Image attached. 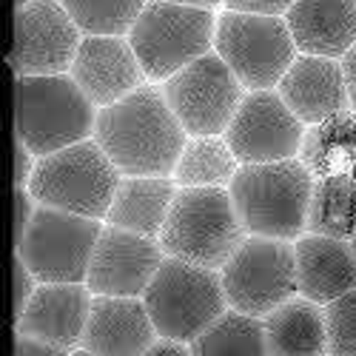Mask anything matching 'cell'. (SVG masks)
<instances>
[{
    "instance_id": "f35d334b",
    "label": "cell",
    "mask_w": 356,
    "mask_h": 356,
    "mask_svg": "<svg viewBox=\"0 0 356 356\" xmlns=\"http://www.w3.org/2000/svg\"><path fill=\"white\" fill-rule=\"evenodd\" d=\"M350 251H353V257H356V234L350 236Z\"/></svg>"
},
{
    "instance_id": "ffe728a7",
    "label": "cell",
    "mask_w": 356,
    "mask_h": 356,
    "mask_svg": "<svg viewBox=\"0 0 356 356\" xmlns=\"http://www.w3.org/2000/svg\"><path fill=\"white\" fill-rule=\"evenodd\" d=\"M285 23L302 54L339 60L356 43V0H293Z\"/></svg>"
},
{
    "instance_id": "d4e9b609",
    "label": "cell",
    "mask_w": 356,
    "mask_h": 356,
    "mask_svg": "<svg viewBox=\"0 0 356 356\" xmlns=\"http://www.w3.org/2000/svg\"><path fill=\"white\" fill-rule=\"evenodd\" d=\"M305 234H322L350 243V236L356 234V180L350 174L319 177L314 183Z\"/></svg>"
},
{
    "instance_id": "e575fe53",
    "label": "cell",
    "mask_w": 356,
    "mask_h": 356,
    "mask_svg": "<svg viewBox=\"0 0 356 356\" xmlns=\"http://www.w3.org/2000/svg\"><path fill=\"white\" fill-rule=\"evenodd\" d=\"M342 72H345V83H348V100H350V111H356V43L348 49L345 57H339Z\"/></svg>"
},
{
    "instance_id": "484cf974",
    "label": "cell",
    "mask_w": 356,
    "mask_h": 356,
    "mask_svg": "<svg viewBox=\"0 0 356 356\" xmlns=\"http://www.w3.org/2000/svg\"><path fill=\"white\" fill-rule=\"evenodd\" d=\"M191 350L194 356H271L262 319L234 308H228L209 331L197 337Z\"/></svg>"
},
{
    "instance_id": "8d00e7d4",
    "label": "cell",
    "mask_w": 356,
    "mask_h": 356,
    "mask_svg": "<svg viewBox=\"0 0 356 356\" xmlns=\"http://www.w3.org/2000/svg\"><path fill=\"white\" fill-rule=\"evenodd\" d=\"M72 356H97V353H92V350H86V348H77V350H72Z\"/></svg>"
},
{
    "instance_id": "1f68e13d",
    "label": "cell",
    "mask_w": 356,
    "mask_h": 356,
    "mask_svg": "<svg viewBox=\"0 0 356 356\" xmlns=\"http://www.w3.org/2000/svg\"><path fill=\"white\" fill-rule=\"evenodd\" d=\"M35 165H38V157L32 154V148L15 137V186H29Z\"/></svg>"
},
{
    "instance_id": "f1b7e54d",
    "label": "cell",
    "mask_w": 356,
    "mask_h": 356,
    "mask_svg": "<svg viewBox=\"0 0 356 356\" xmlns=\"http://www.w3.org/2000/svg\"><path fill=\"white\" fill-rule=\"evenodd\" d=\"M15 319L26 311V305H29V300L35 296V291H38V277L26 268V262L20 259V257H15Z\"/></svg>"
},
{
    "instance_id": "7c38bea8",
    "label": "cell",
    "mask_w": 356,
    "mask_h": 356,
    "mask_svg": "<svg viewBox=\"0 0 356 356\" xmlns=\"http://www.w3.org/2000/svg\"><path fill=\"white\" fill-rule=\"evenodd\" d=\"M83 43L80 26L60 0H35L15 12V46L9 66L23 74H66Z\"/></svg>"
},
{
    "instance_id": "836d02e7",
    "label": "cell",
    "mask_w": 356,
    "mask_h": 356,
    "mask_svg": "<svg viewBox=\"0 0 356 356\" xmlns=\"http://www.w3.org/2000/svg\"><path fill=\"white\" fill-rule=\"evenodd\" d=\"M143 356H194L191 345L188 342H177V339H165L160 337L152 348H148Z\"/></svg>"
},
{
    "instance_id": "74e56055",
    "label": "cell",
    "mask_w": 356,
    "mask_h": 356,
    "mask_svg": "<svg viewBox=\"0 0 356 356\" xmlns=\"http://www.w3.org/2000/svg\"><path fill=\"white\" fill-rule=\"evenodd\" d=\"M29 3H35V0H15V6H17V9H23V6H29Z\"/></svg>"
},
{
    "instance_id": "5b68a950",
    "label": "cell",
    "mask_w": 356,
    "mask_h": 356,
    "mask_svg": "<svg viewBox=\"0 0 356 356\" xmlns=\"http://www.w3.org/2000/svg\"><path fill=\"white\" fill-rule=\"evenodd\" d=\"M120 180V168L108 160L100 143L92 137L69 148H60L54 154L38 157L32 180H29V191L35 194L40 205H49V209H60L69 214L106 222Z\"/></svg>"
},
{
    "instance_id": "83f0119b",
    "label": "cell",
    "mask_w": 356,
    "mask_h": 356,
    "mask_svg": "<svg viewBox=\"0 0 356 356\" xmlns=\"http://www.w3.org/2000/svg\"><path fill=\"white\" fill-rule=\"evenodd\" d=\"M328 356H356V288L325 305Z\"/></svg>"
},
{
    "instance_id": "44dd1931",
    "label": "cell",
    "mask_w": 356,
    "mask_h": 356,
    "mask_svg": "<svg viewBox=\"0 0 356 356\" xmlns=\"http://www.w3.org/2000/svg\"><path fill=\"white\" fill-rule=\"evenodd\" d=\"M177 191L180 186L174 183V177H123L106 214V222L157 240Z\"/></svg>"
},
{
    "instance_id": "603a6c76",
    "label": "cell",
    "mask_w": 356,
    "mask_h": 356,
    "mask_svg": "<svg viewBox=\"0 0 356 356\" xmlns=\"http://www.w3.org/2000/svg\"><path fill=\"white\" fill-rule=\"evenodd\" d=\"M300 160L316 180L350 174L356 165V111L345 108L314 126H305Z\"/></svg>"
},
{
    "instance_id": "ab89813d",
    "label": "cell",
    "mask_w": 356,
    "mask_h": 356,
    "mask_svg": "<svg viewBox=\"0 0 356 356\" xmlns=\"http://www.w3.org/2000/svg\"><path fill=\"white\" fill-rule=\"evenodd\" d=\"M350 177H353V180H356V165H353V171H350Z\"/></svg>"
},
{
    "instance_id": "ba28073f",
    "label": "cell",
    "mask_w": 356,
    "mask_h": 356,
    "mask_svg": "<svg viewBox=\"0 0 356 356\" xmlns=\"http://www.w3.org/2000/svg\"><path fill=\"white\" fill-rule=\"evenodd\" d=\"M214 51L245 86V92L277 88L300 54L285 17L231 9L217 15Z\"/></svg>"
},
{
    "instance_id": "d6986e66",
    "label": "cell",
    "mask_w": 356,
    "mask_h": 356,
    "mask_svg": "<svg viewBox=\"0 0 356 356\" xmlns=\"http://www.w3.org/2000/svg\"><path fill=\"white\" fill-rule=\"evenodd\" d=\"M293 251L300 296H305V300L328 305L356 288V257L348 240L302 234L300 240H293Z\"/></svg>"
},
{
    "instance_id": "4316f807",
    "label": "cell",
    "mask_w": 356,
    "mask_h": 356,
    "mask_svg": "<svg viewBox=\"0 0 356 356\" xmlns=\"http://www.w3.org/2000/svg\"><path fill=\"white\" fill-rule=\"evenodd\" d=\"M83 35L129 38L148 0H60Z\"/></svg>"
},
{
    "instance_id": "9a60e30c",
    "label": "cell",
    "mask_w": 356,
    "mask_h": 356,
    "mask_svg": "<svg viewBox=\"0 0 356 356\" xmlns=\"http://www.w3.org/2000/svg\"><path fill=\"white\" fill-rule=\"evenodd\" d=\"M69 74L97 108L129 97L148 83L129 38L120 35H83Z\"/></svg>"
},
{
    "instance_id": "4fadbf2b",
    "label": "cell",
    "mask_w": 356,
    "mask_h": 356,
    "mask_svg": "<svg viewBox=\"0 0 356 356\" xmlns=\"http://www.w3.org/2000/svg\"><path fill=\"white\" fill-rule=\"evenodd\" d=\"M305 123L296 117L277 88L245 92L225 131L228 145L243 165L300 157Z\"/></svg>"
},
{
    "instance_id": "f546056e",
    "label": "cell",
    "mask_w": 356,
    "mask_h": 356,
    "mask_svg": "<svg viewBox=\"0 0 356 356\" xmlns=\"http://www.w3.org/2000/svg\"><path fill=\"white\" fill-rule=\"evenodd\" d=\"M38 200L29 191V186H15V243L26 234L29 222H32L35 211H38Z\"/></svg>"
},
{
    "instance_id": "8992f818",
    "label": "cell",
    "mask_w": 356,
    "mask_h": 356,
    "mask_svg": "<svg viewBox=\"0 0 356 356\" xmlns=\"http://www.w3.org/2000/svg\"><path fill=\"white\" fill-rule=\"evenodd\" d=\"M217 15L214 9L148 0L129 32V43L152 83H165L171 74L214 51Z\"/></svg>"
},
{
    "instance_id": "7a4b0ae2",
    "label": "cell",
    "mask_w": 356,
    "mask_h": 356,
    "mask_svg": "<svg viewBox=\"0 0 356 356\" xmlns=\"http://www.w3.org/2000/svg\"><path fill=\"white\" fill-rule=\"evenodd\" d=\"M314 183L308 165L293 157L240 165L228 191L248 234L293 243L308 228Z\"/></svg>"
},
{
    "instance_id": "30bf717a",
    "label": "cell",
    "mask_w": 356,
    "mask_h": 356,
    "mask_svg": "<svg viewBox=\"0 0 356 356\" xmlns=\"http://www.w3.org/2000/svg\"><path fill=\"white\" fill-rule=\"evenodd\" d=\"M106 222L38 205L26 234L15 243V257L38 282H86Z\"/></svg>"
},
{
    "instance_id": "277c9868",
    "label": "cell",
    "mask_w": 356,
    "mask_h": 356,
    "mask_svg": "<svg viewBox=\"0 0 356 356\" xmlns=\"http://www.w3.org/2000/svg\"><path fill=\"white\" fill-rule=\"evenodd\" d=\"M245 236L228 188H180L157 240L165 257L220 271Z\"/></svg>"
},
{
    "instance_id": "d590c367",
    "label": "cell",
    "mask_w": 356,
    "mask_h": 356,
    "mask_svg": "<svg viewBox=\"0 0 356 356\" xmlns=\"http://www.w3.org/2000/svg\"><path fill=\"white\" fill-rule=\"evenodd\" d=\"M174 3H188V6H202V9H217L222 0H174Z\"/></svg>"
},
{
    "instance_id": "ac0fdd59",
    "label": "cell",
    "mask_w": 356,
    "mask_h": 356,
    "mask_svg": "<svg viewBox=\"0 0 356 356\" xmlns=\"http://www.w3.org/2000/svg\"><path fill=\"white\" fill-rule=\"evenodd\" d=\"M280 97L305 126H314L331 114L350 108L345 72L337 57L296 54V60L277 86Z\"/></svg>"
},
{
    "instance_id": "3957f363",
    "label": "cell",
    "mask_w": 356,
    "mask_h": 356,
    "mask_svg": "<svg viewBox=\"0 0 356 356\" xmlns=\"http://www.w3.org/2000/svg\"><path fill=\"white\" fill-rule=\"evenodd\" d=\"M97 114L100 108L69 72L15 77V137L32 148L35 157L92 140Z\"/></svg>"
},
{
    "instance_id": "7402d4cb",
    "label": "cell",
    "mask_w": 356,
    "mask_h": 356,
    "mask_svg": "<svg viewBox=\"0 0 356 356\" xmlns=\"http://www.w3.org/2000/svg\"><path fill=\"white\" fill-rule=\"evenodd\" d=\"M271 356H328L325 305L293 296L262 319Z\"/></svg>"
},
{
    "instance_id": "d6a6232c",
    "label": "cell",
    "mask_w": 356,
    "mask_h": 356,
    "mask_svg": "<svg viewBox=\"0 0 356 356\" xmlns=\"http://www.w3.org/2000/svg\"><path fill=\"white\" fill-rule=\"evenodd\" d=\"M15 356H72V350L57 348V345H49V342H40V339H32V337H20V334H17Z\"/></svg>"
},
{
    "instance_id": "52a82bcc",
    "label": "cell",
    "mask_w": 356,
    "mask_h": 356,
    "mask_svg": "<svg viewBox=\"0 0 356 356\" xmlns=\"http://www.w3.org/2000/svg\"><path fill=\"white\" fill-rule=\"evenodd\" d=\"M143 302L152 314L160 337L177 342H194L228 311L220 271L165 257Z\"/></svg>"
},
{
    "instance_id": "5bb4252c",
    "label": "cell",
    "mask_w": 356,
    "mask_h": 356,
    "mask_svg": "<svg viewBox=\"0 0 356 356\" xmlns=\"http://www.w3.org/2000/svg\"><path fill=\"white\" fill-rule=\"evenodd\" d=\"M165 259L160 240L126 228H103L86 285L100 296H143Z\"/></svg>"
},
{
    "instance_id": "4dcf8cb0",
    "label": "cell",
    "mask_w": 356,
    "mask_h": 356,
    "mask_svg": "<svg viewBox=\"0 0 356 356\" xmlns=\"http://www.w3.org/2000/svg\"><path fill=\"white\" fill-rule=\"evenodd\" d=\"M293 0H222V6L231 12H251V15H280L291 9Z\"/></svg>"
},
{
    "instance_id": "8fae6325",
    "label": "cell",
    "mask_w": 356,
    "mask_h": 356,
    "mask_svg": "<svg viewBox=\"0 0 356 356\" xmlns=\"http://www.w3.org/2000/svg\"><path fill=\"white\" fill-rule=\"evenodd\" d=\"M160 86L188 137L225 134L245 97V86L217 51L197 57Z\"/></svg>"
},
{
    "instance_id": "cb8c5ba5",
    "label": "cell",
    "mask_w": 356,
    "mask_h": 356,
    "mask_svg": "<svg viewBox=\"0 0 356 356\" xmlns=\"http://www.w3.org/2000/svg\"><path fill=\"white\" fill-rule=\"evenodd\" d=\"M240 165L225 134H202L186 140L171 177L180 188H228Z\"/></svg>"
},
{
    "instance_id": "6da1fadb",
    "label": "cell",
    "mask_w": 356,
    "mask_h": 356,
    "mask_svg": "<svg viewBox=\"0 0 356 356\" xmlns=\"http://www.w3.org/2000/svg\"><path fill=\"white\" fill-rule=\"evenodd\" d=\"M95 140L123 177H171L188 131L171 111L163 86L145 83L100 108Z\"/></svg>"
},
{
    "instance_id": "9c48e42d",
    "label": "cell",
    "mask_w": 356,
    "mask_h": 356,
    "mask_svg": "<svg viewBox=\"0 0 356 356\" xmlns=\"http://www.w3.org/2000/svg\"><path fill=\"white\" fill-rule=\"evenodd\" d=\"M220 280L228 308L265 319L288 300L300 296L293 243L248 234L220 268Z\"/></svg>"
},
{
    "instance_id": "2e32d148",
    "label": "cell",
    "mask_w": 356,
    "mask_h": 356,
    "mask_svg": "<svg viewBox=\"0 0 356 356\" xmlns=\"http://www.w3.org/2000/svg\"><path fill=\"white\" fill-rule=\"evenodd\" d=\"M95 293L86 282H40L26 311L15 319L20 337H32L66 350L83 345Z\"/></svg>"
},
{
    "instance_id": "e0dca14e",
    "label": "cell",
    "mask_w": 356,
    "mask_h": 356,
    "mask_svg": "<svg viewBox=\"0 0 356 356\" xmlns=\"http://www.w3.org/2000/svg\"><path fill=\"white\" fill-rule=\"evenodd\" d=\"M157 339L160 334L143 296L95 293L80 348L97 356H143Z\"/></svg>"
}]
</instances>
